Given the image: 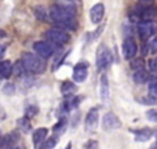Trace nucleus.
Instances as JSON below:
<instances>
[{
  "label": "nucleus",
  "mask_w": 157,
  "mask_h": 149,
  "mask_svg": "<svg viewBox=\"0 0 157 149\" xmlns=\"http://www.w3.org/2000/svg\"><path fill=\"white\" fill-rule=\"evenodd\" d=\"M50 18L57 24V28L63 30H73L77 28L76 24V8L72 4H52L48 11Z\"/></svg>",
  "instance_id": "nucleus-1"
},
{
  "label": "nucleus",
  "mask_w": 157,
  "mask_h": 149,
  "mask_svg": "<svg viewBox=\"0 0 157 149\" xmlns=\"http://www.w3.org/2000/svg\"><path fill=\"white\" fill-rule=\"evenodd\" d=\"M156 17H157V7L153 4H147V6L139 4L128 13L130 21L135 22V24H139L142 21H153Z\"/></svg>",
  "instance_id": "nucleus-2"
},
{
  "label": "nucleus",
  "mask_w": 157,
  "mask_h": 149,
  "mask_svg": "<svg viewBox=\"0 0 157 149\" xmlns=\"http://www.w3.org/2000/svg\"><path fill=\"white\" fill-rule=\"evenodd\" d=\"M21 61L24 64L26 72L33 75H40L46 71V62L41 57L33 53H24L21 57Z\"/></svg>",
  "instance_id": "nucleus-3"
},
{
  "label": "nucleus",
  "mask_w": 157,
  "mask_h": 149,
  "mask_svg": "<svg viewBox=\"0 0 157 149\" xmlns=\"http://www.w3.org/2000/svg\"><path fill=\"white\" fill-rule=\"evenodd\" d=\"M46 39L54 46H63V44L69 43L71 36L66 30L61 29V28H51L46 32Z\"/></svg>",
  "instance_id": "nucleus-4"
},
{
  "label": "nucleus",
  "mask_w": 157,
  "mask_h": 149,
  "mask_svg": "<svg viewBox=\"0 0 157 149\" xmlns=\"http://www.w3.org/2000/svg\"><path fill=\"white\" fill-rule=\"evenodd\" d=\"M113 62V55L112 51L105 46V44H101L97 50V68L98 71H105Z\"/></svg>",
  "instance_id": "nucleus-5"
},
{
  "label": "nucleus",
  "mask_w": 157,
  "mask_h": 149,
  "mask_svg": "<svg viewBox=\"0 0 157 149\" xmlns=\"http://www.w3.org/2000/svg\"><path fill=\"white\" fill-rule=\"evenodd\" d=\"M136 32H138L139 37L147 40V39L153 37L157 32V24L155 21H142L136 25Z\"/></svg>",
  "instance_id": "nucleus-6"
},
{
  "label": "nucleus",
  "mask_w": 157,
  "mask_h": 149,
  "mask_svg": "<svg viewBox=\"0 0 157 149\" xmlns=\"http://www.w3.org/2000/svg\"><path fill=\"white\" fill-rule=\"evenodd\" d=\"M121 53L125 60H134L138 53V44L132 36H125L121 44Z\"/></svg>",
  "instance_id": "nucleus-7"
},
{
  "label": "nucleus",
  "mask_w": 157,
  "mask_h": 149,
  "mask_svg": "<svg viewBox=\"0 0 157 149\" xmlns=\"http://www.w3.org/2000/svg\"><path fill=\"white\" fill-rule=\"evenodd\" d=\"M33 50H35V54H37L43 60H47V58L52 57V54H55V46L50 41H36L33 44Z\"/></svg>",
  "instance_id": "nucleus-8"
},
{
  "label": "nucleus",
  "mask_w": 157,
  "mask_h": 149,
  "mask_svg": "<svg viewBox=\"0 0 157 149\" xmlns=\"http://www.w3.org/2000/svg\"><path fill=\"white\" fill-rule=\"evenodd\" d=\"M121 127V122L117 117V115H114L113 112H106L102 117V128L108 133L110 131H114L117 128Z\"/></svg>",
  "instance_id": "nucleus-9"
},
{
  "label": "nucleus",
  "mask_w": 157,
  "mask_h": 149,
  "mask_svg": "<svg viewBox=\"0 0 157 149\" xmlns=\"http://www.w3.org/2000/svg\"><path fill=\"white\" fill-rule=\"evenodd\" d=\"M98 122H99V109L91 108L87 112L86 120H84V127L87 131H94L98 127Z\"/></svg>",
  "instance_id": "nucleus-10"
},
{
  "label": "nucleus",
  "mask_w": 157,
  "mask_h": 149,
  "mask_svg": "<svg viewBox=\"0 0 157 149\" xmlns=\"http://www.w3.org/2000/svg\"><path fill=\"white\" fill-rule=\"evenodd\" d=\"M103 15H105V6H103V3H97V4H94L90 8V19H91L92 24L98 25L103 19Z\"/></svg>",
  "instance_id": "nucleus-11"
},
{
  "label": "nucleus",
  "mask_w": 157,
  "mask_h": 149,
  "mask_svg": "<svg viewBox=\"0 0 157 149\" xmlns=\"http://www.w3.org/2000/svg\"><path fill=\"white\" fill-rule=\"evenodd\" d=\"M88 76V62H78L73 68V80L76 83H83Z\"/></svg>",
  "instance_id": "nucleus-12"
},
{
  "label": "nucleus",
  "mask_w": 157,
  "mask_h": 149,
  "mask_svg": "<svg viewBox=\"0 0 157 149\" xmlns=\"http://www.w3.org/2000/svg\"><path fill=\"white\" fill-rule=\"evenodd\" d=\"M134 133L136 142H146L155 135V131L149 127H144V128H138V130H131Z\"/></svg>",
  "instance_id": "nucleus-13"
},
{
  "label": "nucleus",
  "mask_w": 157,
  "mask_h": 149,
  "mask_svg": "<svg viewBox=\"0 0 157 149\" xmlns=\"http://www.w3.org/2000/svg\"><path fill=\"white\" fill-rule=\"evenodd\" d=\"M109 94H110V90H109V79L105 73L101 75L99 79V95L102 102H108L109 101Z\"/></svg>",
  "instance_id": "nucleus-14"
},
{
  "label": "nucleus",
  "mask_w": 157,
  "mask_h": 149,
  "mask_svg": "<svg viewBox=\"0 0 157 149\" xmlns=\"http://www.w3.org/2000/svg\"><path fill=\"white\" fill-rule=\"evenodd\" d=\"M47 135H48V128H46V127H40V128L33 131L32 138H33L35 147H37V148L40 147V145L47 139Z\"/></svg>",
  "instance_id": "nucleus-15"
},
{
  "label": "nucleus",
  "mask_w": 157,
  "mask_h": 149,
  "mask_svg": "<svg viewBox=\"0 0 157 149\" xmlns=\"http://www.w3.org/2000/svg\"><path fill=\"white\" fill-rule=\"evenodd\" d=\"M17 127H18V130L21 131V133L29 134L30 131H32V123L28 119V116H22L17 120Z\"/></svg>",
  "instance_id": "nucleus-16"
},
{
  "label": "nucleus",
  "mask_w": 157,
  "mask_h": 149,
  "mask_svg": "<svg viewBox=\"0 0 157 149\" xmlns=\"http://www.w3.org/2000/svg\"><path fill=\"white\" fill-rule=\"evenodd\" d=\"M132 80L138 84H145L150 80V73L146 69H141V71H135L132 75Z\"/></svg>",
  "instance_id": "nucleus-17"
},
{
  "label": "nucleus",
  "mask_w": 157,
  "mask_h": 149,
  "mask_svg": "<svg viewBox=\"0 0 157 149\" xmlns=\"http://www.w3.org/2000/svg\"><path fill=\"white\" fill-rule=\"evenodd\" d=\"M13 75V64L10 61H2L0 62V76L3 79H8Z\"/></svg>",
  "instance_id": "nucleus-18"
},
{
  "label": "nucleus",
  "mask_w": 157,
  "mask_h": 149,
  "mask_svg": "<svg viewBox=\"0 0 157 149\" xmlns=\"http://www.w3.org/2000/svg\"><path fill=\"white\" fill-rule=\"evenodd\" d=\"M77 90V86L75 83H72V81H63L62 86H61V92H62L63 95H72L75 91Z\"/></svg>",
  "instance_id": "nucleus-19"
},
{
  "label": "nucleus",
  "mask_w": 157,
  "mask_h": 149,
  "mask_svg": "<svg viewBox=\"0 0 157 149\" xmlns=\"http://www.w3.org/2000/svg\"><path fill=\"white\" fill-rule=\"evenodd\" d=\"M35 15H36V18L37 19H40V21H48V17H50V14L47 13V10H46V7L44 6H36L35 7Z\"/></svg>",
  "instance_id": "nucleus-20"
},
{
  "label": "nucleus",
  "mask_w": 157,
  "mask_h": 149,
  "mask_svg": "<svg viewBox=\"0 0 157 149\" xmlns=\"http://www.w3.org/2000/svg\"><path fill=\"white\" fill-rule=\"evenodd\" d=\"M58 144V135H54L51 138H47L43 144L39 147V149H54V147Z\"/></svg>",
  "instance_id": "nucleus-21"
},
{
  "label": "nucleus",
  "mask_w": 157,
  "mask_h": 149,
  "mask_svg": "<svg viewBox=\"0 0 157 149\" xmlns=\"http://www.w3.org/2000/svg\"><path fill=\"white\" fill-rule=\"evenodd\" d=\"M65 128H66V119H65V117H61L59 122H58L57 124H55L54 127H52V130H54V133L57 134L58 137H59L61 134H62L63 131H65Z\"/></svg>",
  "instance_id": "nucleus-22"
},
{
  "label": "nucleus",
  "mask_w": 157,
  "mask_h": 149,
  "mask_svg": "<svg viewBox=\"0 0 157 149\" xmlns=\"http://www.w3.org/2000/svg\"><path fill=\"white\" fill-rule=\"evenodd\" d=\"M25 72H26V69H25V66H24V64H22L21 60L17 61L15 64H13V75H17V76L21 75L22 76Z\"/></svg>",
  "instance_id": "nucleus-23"
},
{
  "label": "nucleus",
  "mask_w": 157,
  "mask_h": 149,
  "mask_svg": "<svg viewBox=\"0 0 157 149\" xmlns=\"http://www.w3.org/2000/svg\"><path fill=\"white\" fill-rule=\"evenodd\" d=\"M131 69L134 72L135 71H141V69H145V62L142 58H136V60L131 61Z\"/></svg>",
  "instance_id": "nucleus-24"
},
{
  "label": "nucleus",
  "mask_w": 157,
  "mask_h": 149,
  "mask_svg": "<svg viewBox=\"0 0 157 149\" xmlns=\"http://www.w3.org/2000/svg\"><path fill=\"white\" fill-rule=\"evenodd\" d=\"M138 102L144 104V105H155V104L157 102V98L152 97V95H146V97H141L138 98Z\"/></svg>",
  "instance_id": "nucleus-25"
},
{
  "label": "nucleus",
  "mask_w": 157,
  "mask_h": 149,
  "mask_svg": "<svg viewBox=\"0 0 157 149\" xmlns=\"http://www.w3.org/2000/svg\"><path fill=\"white\" fill-rule=\"evenodd\" d=\"M149 94L152 95V97L157 98V77L149 80Z\"/></svg>",
  "instance_id": "nucleus-26"
},
{
  "label": "nucleus",
  "mask_w": 157,
  "mask_h": 149,
  "mask_svg": "<svg viewBox=\"0 0 157 149\" xmlns=\"http://www.w3.org/2000/svg\"><path fill=\"white\" fill-rule=\"evenodd\" d=\"M147 47H149V51L152 53V54H157V35H155L153 37L149 39Z\"/></svg>",
  "instance_id": "nucleus-27"
},
{
  "label": "nucleus",
  "mask_w": 157,
  "mask_h": 149,
  "mask_svg": "<svg viewBox=\"0 0 157 149\" xmlns=\"http://www.w3.org/2000/svg\"><path fill=\"white\" fill-rule=\"evenodd\" d=\"M3 92L7 95H13L14 92H15V86H14L13 83H7L3 86Z\"/></svg>",
  "instance_id": "nucleus-28"
},
{
  "label": "nucleus",
  "mask_w": 157,
  "mask_h": 149,
  "mask_svg": "<svg viewBox=\"0 0 157 149\" xmlns=\"http://www.w3.org/2000/svg\"><path fill=\"white\" fill-rule=\"evenodd\" d=\"M146 117L153 123H157V109H149L146 112Z\"/></svg>",
  "instance_id": "nucleus-29"
},
{
  "label": "nucleus",
  "mask_w": 157,
  "mask_h": 149,
  "mask_svg": "<svg viewBox=\"0 0 157 149\" xmlns=\"http://www.w3.org/2000/svg\"><path fill=\"white\" fill-rule=\"evenodd\" d=\"M149 71L152 72V73L157 75V55L149 61Z\"/></svg>",
  "instance_id": "nucleus-30"
},
{
  "label": "nucleus",
  "mask_w": 157,
  "mask_h": 149,
  "mask_svg": "<svg viewBox=\"0 0 157 149\" xmlns=\"http://www.w3.org/2000/svg\"><path fill=\"white\" fill-rule=\"evenodd\" d=\"M84 148L86 149H98V142L95 141V139H90V141H87V144L84 145Z\"/></svg>",
  "instance_id": "nucleus-31"
},
{
  "label": "nucleus",
  "mask_w": 157,
  "mask_h": 149,
  "mask_svg": "<svg viewBox=\"0 0 157 149\" xmlns=\"http://www.w3.org/2000/svg\"><path fill=\"white\" fill-rule=\"evenodd\" d=\"M36 113H37V108H36V106H29V109H28V116H35Z\"/></svg>",
  "instance_id": "nucleus-32"
},
{
  "label": "nucleus",
  "mask_w": 157,
  "mask_h": 149,
  "mask_svg": "<svg viewBox=\"0 0 157 149\" xmlns=\"http://www.w3.org/2000/svg\"><path fill=\"white\" fill-rule=\"evenodd\" d=\"M4 54H6V46L4 44H0V60L4 57Z\"/></svg>",
  "instance_id": "nucleus-33"
},
{
  "label": "nucleus",
  "mask_w": 157,
  "mask_h": 149,
  "mask_svg": "<svg viewBox=\"0 0 157 149\" xmlns=\"http://www.w3.org/2000/svg\"><path fill=\"white\" fill-rule=\"evenodd\" d=\"M153 0H139V4H144V6H147V4H152Z\"/></svg>",
  "instance_id": "nucleus-34"
},
{
  "label": "nucleus",
  "mask_w": 157,
  "mask_h": 149,
  "mask_svg": "<svg viewBox=\"0 0 157 149\" xmlns=\"http://www.w3.org/2000/svg\"><path fill=\"white\" fill-rule=\"evenodd\" d=\"M6 117V112H4V109H3V106L0 105V120H3Z\"/></svg>",
  "instance_id": "nucleus-35"
},
{
  "label": "nucleus",
  "mask_w": 157,
  "mask_h": 149,
  "mask_svg": "<svg viewBox=\"0 0 157 149\" xmlns=\"http://www.w3.org/2000/svg\"><path fill=\"white\" fill-rule=\"evenodd\" d=\"M65 149H72V144H68V145H66V148Z\"/></svg>",
  "instance_id": "nucleus-36"
},
{
  "label": "nucleus",
  "mask_w": 157,
  "mask_h": 149,
  "mask_svg": "<svg viewBox=\"0 0 157 149\" xmlns=\"http://www.w3.org/2000/svg\"><path fill=\"white\" fill-rule=\"evenodd\" d=\"M150 149H157V144H155V145H152V147H150Z\"/></svg>",
  "instance_id": "nucleus-37"
},
{
  "label": "nucleus",
  "mask_w": 157,
  "mask_h": 149,
  "mask_svg": "<svg viewBox=\"0 0 157 149\" xmlns=\"http://www.w3.org/2000/svg\"><path fill=\"white\" fill-rule=\"evenodd\" d=\"M65 3H72V2H75V0H63Z\"/></svg>",
  "instance_id": "nucleus-38"
},
{
  "label": "nucleus",
  "mask_w": 157,
  "mask_h": 149,
  "mask_svg": "<svg viewBox=\"0 0 157 149\" xmlns=\"http://www.w3.org/2000/svg\"><path fill=\"white\" fill-rule=\"evenodd\" d=\"M155 135H156V137H157V130H156V131H155Z\"/></svg>",
  "instance_id": "nucleus-39"
},
{
  "label": "nucleus",
  "mask_w": 157,
  "mask_h": 149,
  "mask_svg": "<svg viewBox=\"0 0 157 149\" xmlns=\"http://www.w3.org/2000/svg\"><path fill=\"white\" fill-rule=\"evenodd\" d=\"M2 79H3V77H2V76H0V83H2Z\"/></svg>",
  "instance_id": "nucleus-40"
},
{
  "label": "nucleus",
  "mask_w": 157,
  "mask_h": 149,
  "mask_svg": "<svg viewBox=\"0 0 157 149\" xmlns=\"http://www.w3.org/2000/svg\"><path fill=\"white\" fill-rule=\"evenodd\" d=\"M0 137H2V135H0Z\"/></svg>",
  "instance_id": "nucleus-41"
}]
</instances>
